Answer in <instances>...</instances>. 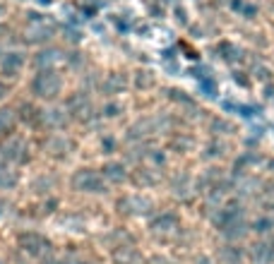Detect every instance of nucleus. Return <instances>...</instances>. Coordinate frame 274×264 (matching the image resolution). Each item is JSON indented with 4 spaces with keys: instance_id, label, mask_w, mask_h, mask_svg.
Instances as JSON below:
<instances>
[{
    "instance_id": "1",
    "label": "nucleus",
    "mask_w": 274,
    "mask_h": 264,
    "mask_svg": "<svg viewBox=\"0 0 274 264\" xmlns=\"http://www.w3.org/2000/svg\"><path fill=\"white\" fill-rule=\"evenodd\" d=\"M214 226L226 235L228 240L243 238L245 231H248V224H245V216H243V207L241 204H226V207H221L219 214L214 216Z\"/></svg>"
},
{
    "instance_id": "2",
    "label": "nucleus",
    "mask_w": 274,
    "mask_h": 264,
    "mask_svg": "<svg viewBox=\"0 0 274 264\" xmlns=\"http://www.w3.org/2000/svg\"><path fill=\"white\" fill-rule=\"evenodd\" d=\"M32 92L36 99L51 101V99H55L63 92V77L55 70H39L32 79Z\"/></svg>"
},
{
    "instance_id": "3",
    "label": "nucleus",
    "mask_w": 274,
    "mask_h": 264,
    "mask_svg": "<svg viewBox=\"0 0 274 264\" xmlns=\"http://www.w3.org/2000/svg\"><path fill=\"white\" fill-rule=\"evenodd\" d=\"M72 190L77 192H85V194H103L106 192V180L99 171H92V168H82L72 175L70 180Z\"/></svg>"
},
{
    "instance_id": "4",
    "label": "nucleus",
    "mask_w": 274,
    "mask_h": 264,
    "mask_svg": "<svg viewBox=\"0 0 274 264\" xmlns=\"http://www.w3.org/2000/svg\"><path fill=\"white\" fill-rule=\"evenodd\" d=\"M17 245H19L22 252H27V255H32V257H44L53 250V243L48 240L46 235L34 233V231H27V233L17 235Z\"/></svg>"
},
{
    "instance_id": "5",
    "label": "nucleus",
    "mask_w": 274,
    "mask_h": 264,
    "mask_svg": "<svg viewBox=\"0 0 274 264\" xmlns=\"http://www.w3.org/2000/svg\"><path fill=\"white\" fill-rule=\"evenodd\" d=\"M0 154H3L5 161L17 163V166L29 161V147L24 144L22 137H10L8 142H3V144H0Z\"/></svg>"
},
{
    "instance_id": "6",
    "label": "nucleus",
    "mask_w": 274,
    "mask_h": 264,
    "mask_svg": "<svg viewBox=\"0 0 274 264\" xmlns=\"http://www.w3.org/2000/svg\"><path fill=\"white\" fill-rule=\"evenodd\" d=\"M118 209L128 216H144L154 209V204L149 202L147 197H140V194H125V197L118 200Z\"/></svg>"
},
{
    "instance_id": "7",
    "label": "nucleus",
    "mask_w": 274,
    "mask_h": 264,
    "mask_svg": "<svg viewBox=\"0 0 274 264\" xmlns=\"http://www.w3.org/2000/svg\"><path fill=\"white\" fill-rule=\"evenodd\" d=\"M180 228V218L171 211H164V214H157V216L149 221V231L152 233H173Z\"/></svg>"
},
{
    "instance_id": "8",
    "label": "nucleus",
    "mask_w": 274,
    "mask_h": 264,
    "mask_svg": "<svg viewBox=\"0 0 274 264\" xmlns=\"http://www.w3.org/2000/svg\"><path fill=\"white\" fill-rule=\"evenodd\" d=\"M22 65H24V53H19V51H10V53L0 58V70H3L5 77H15L17 72L22 70Z\"/></svg>"
},
{
    "instance_id": "9",
    "label": "nucleus",
    "mask_w": 274,
    "mask_h": 264,
    "mask_svg": "<svg viewBox=\"0 0 274 264\" xmlns=\"http://www.w3.org/2000/svg\"><path fill=\"white\" fill-rule=\"evenodd\" d=\"M68 108H70V116L79 118V120H87V116L92 113V101H89L87 94H75L68 101Z\"/></svg>"
},
{
    "instance_id": "10",
    "label": "nucleus",
    "mask_w": 274,
    "mask_h": 264,
    "mask_svg": "<svg viewBox=\"0 0 274 264\" xmlns=\"http://www.w3.org/2000/svg\"><path fill=\"white\" fill-rule=\"evenodd\" d=\"M113 252V262L116 264H142L140 255H137V250L133 245H116V248H111Z\"/></svg>"
},
{
    "instance_id": "11",
    "label": "nucleus",
    "mask_w": 274,
    "mask_h": 264,
    "mask_svg": "<svg viewBox=\"0 0 274 264\" xmlns=\"http://www.w3.org/2000/svg\"><path fill=\"white\" fill-rule=\"evenodd\" d=\"M101 175H103V180H106V183H113V185H120V183H125V180H128L125 166H123V163H118V161L106 163V166L101 168Z\"/></svg>"
},
{
    "instance_id": "12",
    "label": "nucleus",
    "mask_w": 274,
    "mask_h": 264,
    "mask_svg": "<svg viewBox=\"0 0 274 264\" xmlns=\"http://www.w3.org/2000/svg\"><path fill=\"white\" fill-rule=\"evenodd\" d=\"M250 259L255 264H269L274 259V248L267 240H258L250 248Z\"/></svg>"
},
{
    "instance_id": "13",
    "label": "nucleus",
    "mask_w": 274,
    "mask_h": 264,
    "mask_svg": "<svg viewBox=\"0 0 274 264\" xmlns=\"http://www.w3.org/2000/svg\"><path fill=\"white\" fill-rule=\"evenodd\" d=\"M60 60H63V53L58 48H48V51H41L36 55V65H39L41 70H48L51 65H55V62H60Z\"/></svg>"
},
{
    "instance_id": "14",
    "label": "nucleus",
    "mask_w": 274,
    "mask_h": 264,
    "mask_svg": "<svg viewBox=\"0 0 274 264\" xmlns=\"http://www.w3.org/2000/svg\"><path fill=\"white\" fill-rule=\"evenodd\" d=\"M217 264H243V257L236 245H226L217 252Z\"/></svg>"
},
{
    "instance_id": "15",
    "label": "nucleus",
    "mask_w": 274,
    "mask_h": 264,
    "mask_svg": "<svg viewBox=\"0 0 274 264\" xmlns=\"http://www.w3.org/2000/svg\"><path fill=\"white\" fill-rule=\"evenodd\" d=\"M17 180H19V175H17L15 168H12L10 163H0V190H10V187H15Z\"/></svg>"
},
{
    "instance_id": "16",
    "label": "nucleus",
    "mask_w": 274,
    "mask_h": 264,
    "mask_svg": "<svg viewBox=\"0 0 274 264\" xmlns=\"http://www.w3.org/2000/svg\"><path fill=\"white\" fill-rule=\"evenodd\" d=\"M217 53L221 55V60L226 62H234V60H241V48L231 43V41H221L219 46H217Z\"/></svg>"
},
{
    "instance_id": "17",
    "label": "nucleus",
    "mask_w": 274,
    "mask_h": 264,
    "mask_svg": "<svg viewBox=\"0 0 274 264\" xmlns=\"http://www.w3.org/2000/svg\"><path fill=\"white\" fill-rule=\"evenodd\" d=\"M128 86V79L123 77V75H109V79H106V82H103V94H120L123 92V89H125Z\"/></svg>"
},
{
    "instance_id": "18",
    "label": "nucleus",
    "mask_w": 274,
    "mask_h": 264,
    "mask_svg": "<svg viewBox=\"0 0 274 264\" xmlns=\"http://www.w3.org/2000/svg\"><path fill=\"white\" fill-rule=\"evenodd\" d=\"M41 120L48 125V127H65L68 125V118L63 116V111H44L41 113Z\"/></svg>"
},
{
    "instance_id": "19",
    "label": "nucleus",
    "mask_w": 274,
    "mask_h": 264,
    "mask_svg": "<svg viewBox=\"0 0 274 264\" xmlns=\"http://www.w3.org/2000/svg\"><path fill=\"white\" fill-rule=\"evenodd\" d=\"M51 34H53V27H48V24H41V19H39V27H34L32 31H29V36L27 39L32 41H46V39H51Z\"/></svg>"
},
{
    "instance_id": "20",
    "label": "nucleus",
    "mask_w": 274,
    "mask_h": 264,
    "mask_svg": "<svg viewBox=\"0 0 274 264\" xmlns=\"http://www.w3.org/2000/svg\"><path fill=\"white\" fill-rule=\"evenodd\" d=\"M252 231L260 235H267V233H272L274 231V218L272 216H260L252 221Z\"/></svg>"
},
{
    "instance_id": "21",
    "label": "nucleus",
    "mask_w": 274,
    "mask_h": 264,
    "mask_svg": "<svg viewBox=\"0 0 274 264\" xmlns=\"http://www.w3.org/2000/svg\"><path fill=\"white\" fill-rule=\"evenodd\" d=\"M15 123V113L10 108H0V135L10 130V125Z\"/></svg>"
},
{
    "instance_id": "22",
    "label": "nucleus",
    "mask_w": 274,
    "mask_h": 264,
    "mask_svg": "<svg viewBox=\"0 0 274 264\" xmlns=\"http://www.w3.org/2000/svg\"><path fill=\"white\" fill-rule=\"evenodd\" d=\"M231 5H234V10H238V12H243V17H248V19H252V17L258 15V10L252 8V5H245L243 0H234Z\"/></svg>"
},
{
    "instance_id": "23",
    "label": "nucleus",
    "mask_w": 274,
    "mask_h": 264,
    "mask_svg": "<svg viewBox=\"0 0 274 264\" xmlns=\"http://www.w3.org/2000/svg\"><path fill=\"white\" fill-rule=\"evenodd\" d=\"M168 96H171L173 101H180V103H185V106H193V99H190V96H185V92L171 89V92H168Z\"/></svg>"
},
{
    "instance_id": "24",
    "label": "nucleus",
    "mask_w": 274,
    "mask_h": 264,
    "mask_svg": "<svg viewBox=\"0 0 274 264\" xmlns=\"http://www.w3.org/2000/svg\"><path fill=\"white\" fill-rule=\"evenodd\" d=\"M154 84V77H152V72H137V86L142 89H147V86Z\"/></svg>"
},
{
    "instance_id": "25",
    "label": "nucleus",
    "mask_w": 274,
    "mask_h": 264,
    "mask_svg": "<svg viewBox=\"0 0 274 264\" xmlns=\"http://www.w3.org/2000/svg\"><path fill=\"white\" fill-rule=\"evenodd\" d=\"M118 113H120V106H118V103H113V106H106V113H103V116L111 118V116H118Z\"/></svg>"
},
{
    "instance_id": "26",
    "label": "nucleus",
    "mask_w": 274,
    "mask_h": 264,
    "mask_svg": "<svg viewBox=\"0 0 274 264\" xmlns=\"http://www.w3.org/2000/svg\"><path fill=\"white\" fill-rule=\"evenodd\" d=\"M68 39H70V41H79V39H82V34H79L77 29H68Z\"/></svg>"
},
{
    "instance_id": "27",
    "label": "nucleus",
    "mask_w": 274,
    "mask_h": 264,
    "mask_svg": "<svg viewBox=\"0 0 274 264\" xmlns=\"http://www.w3.org/2000/svg\"><path fill=\"white\" fill-rule=\"evenodd\" d=\"M5 94H8V86L0 84V99H5Z\"/></svg>"
},
{
    "instance_id": "28",
    "label": "nucleus",
    "mask_w": 274,
    "mask_h": 264,
    "mask_svg": "<svg viewBox=\"0 0 274 264\" xmlns=\"http://www.w3.org/2000/svg\"><path fill=\"white\" fill-rule=\"evenodd\" d=\"M41 264H60V259H53V257H51V259H44Z\"/></svg>"
},
{
    "instance_id": "29",
    "label": "nucleus",
    "mask_w": 274,
    "mask_h": 264,
    "mask_svg": "<svg viewBox=\"0 0 274 264\" xmlns=\"http://www.w3.org/2000/svg\"><path fill=\"white\" fill-rule=\"evenodd\" d=\"M75 264H96V262H92V259H77Z\"/></svg>"
},
{
    "instance_id": "30",
    "label": "nucleus",
    "mask_w": 274,
    "mask_h": 264,
    "mask_svg": "<svg viewBox=\"0 0 274 264\" xmlns=\"http://www.w3.org/2000/svg\"><path fill=\"white\" fill-rule=\"evenodd\" d=\"M197 264H209V259H207V257H202V259H197Z\"/></svg>"
},
{
    "instance_id": "31",
    "label": "nucleus",
    "mask_w": 274,
    "mask_h": 264,
    "mask_svg": "<svg viewBox=\"0 0 274 264\" xmlns=\"http://www.w3.org/2000/svg\"><path fill=\"white\" fill-rule=\"evenodd\" d=\"M41 3H44V5H48V3H51V0H41Z\"/></svg>"
},
{
    "instance_id": "32",
    "label": "nucleus",
    "mask_w": 274,
    "mask_h": 264,
    "mask_svg": "<svg viewBox=\"0 0 274 264\" xmlns=\"http://www.w3.org/2000/svg\"><path fill=\"white\" fill-rule=\"evenodd\" d=\"M0 214H3V209H0Z\"/></svg>"
},
{
    "instance_id": "33",
    "label": "nucleus",
    "mask_w": 274,
    "mask_h": 264,
    "mask_svg": "<svg viewBox=\"0 0 274 264\" xmlns=\"http://www.w3.org/2000/svg\"><path fill=\"white\" fill-rule=\"evenodd\" d=\"M0 264H3V262H0Z\"/></svg>"
},
{
    "instance_id": "34",
    "label": "nucleus",
    "mask_w": 274,
    "mask_h": 264,
    "mask_svg": "<svg viewBox=\"0 0 274 264\" xmlns=\"http://www.w3.org/2000/svg\"><path fill=\"white\" fill-rule=\"evenodd\" d=\"M0 10H3V8H0Z\"/></svg>"
}]
</instances>
